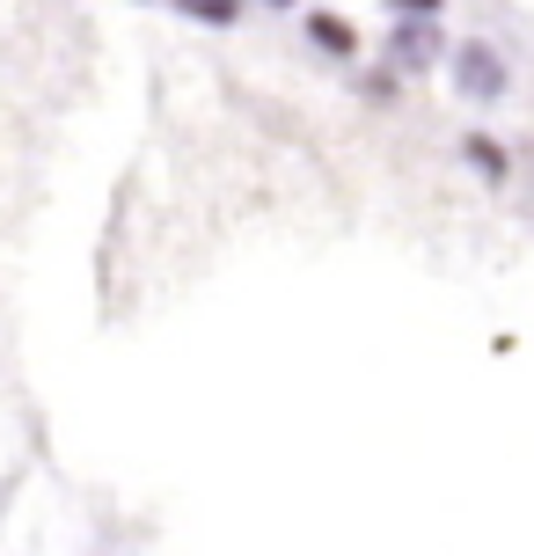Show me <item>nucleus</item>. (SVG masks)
<instances>
[{
  "label": "nucleus",
  "instance_id": "nucleus-3",
  "mask_svg": "<svg viewBox=\"0 0 534 556\" xmlns=\"http://www.w3.org/2000/svg\"><path fill=\"white\" fill-rule=\"evenodd\" d=\"M308 37L322 45V52H352V29H344L338 15H308Z\"/></svg>",
  "mask_w": 534,
  "mask_h": 556
},
{
  "label": "nucleus",
  "instance_id": "nucleus-4",
  "mask_svg": "<svg viewBox=\"0 0 534 556\" xmlns=\"http://www.w3.org/2000/svg\"><path fill=\"white\" fill-rule=\"evenodd\" d=\"M469 162H476L483 176H506V154H498L491 139H469Z\"/></svg>",
  "mask_w": 534,
  "mask_h": 556
},
{
  "label": "nucleus",
  "instance_id": "nucleus-2",
  "mask_svg": "<svg viewBox=\"0 0 534 556\" xmlns=\"http://www.w3.org/2000/svg\"><path fill=\"white\" fill-rule=\"evenodd\" d=\"M440 45H447V37H440V29H432V15H424V23H403L389 37V59L403 66V74H418V66H432V59H440Z\"/></svg>",
  "mask_w": 534,
  "mask_h": 556
},
{
  "label": "nucleus",
  "instance_id": "nucleus-1",
  "mask_svg": "<svg viewBox=\"0 0 534 556\" xmlns=\"http://www.w3.org/2000/svg\"><path fill=\"white\" fill-rule=\"evenodd\" d=\"M454 81H461L469 103H498L506 96V59H498V45H461L454 52Z\"/></svg>",
  "mask_w": 534,
  "mask_h": 556
},
{
  "label": "nucleus",
  "instance_id": "nucleus-6",
  "mask_svg": "<svg viewBox=\"0 0 534 556\" xmlns=\"http://www.w3.org/2000/svg\"><path fill=\"white\" fill-rule=\"evenodd\" d=\"M395 8H410V15H432V8H440V0H395Z\"/></svg>",
  "mask_w": 534,
  "mask_h": 556
},
{
  "label": "nucleus",
  "instance_id": "nucleus-5",
  "mask_svg": "<svg viewBox=\"0 0 534 556\" xmlns=\"http://www.w3.org/2000/svg\"><path fill=\"white\" fill-rule=\"evenodd\" d=\"M176 8H183V15H205V23H227V15H234V0H176Z\"/></svg>",
  "mask_w": 534,
  "mask_h": 556
}]
</instances>
